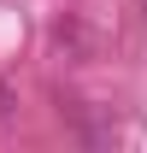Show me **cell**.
<instances>
[{
  "label": "cell",
  "mask_w": 147,
  "mask_h": 153,
  "mask_svg": "<svg viewBox=\"0 0 147 153\" xmlns=\"http://www.w3.org/2000/svg\"><path fill=\"white\" fill-rule=\"evenodd\" d=\"M6 112H12V94H6V88H0V118H6Z\"/></svg>",
  "instance_id": "obj_1"
}]
</instances>
